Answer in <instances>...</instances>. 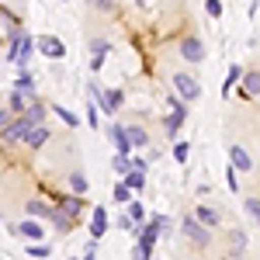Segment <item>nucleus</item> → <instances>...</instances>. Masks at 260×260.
Returning <instances> with one entry per match:
<instances>
[{
  "label": "nucleus",
  "mask_w": 260,
  "mask_h": 260,
  "mask_svg": "<svg viewBox=\"0 0 260 260\" xmlns=\"http://www.w3.org/2000/svg\"><path fill=\"white\" fill-rule=\"evenodd\" d=\"M101 66H104V56H101V52H94V59H90V70H101Z\"/></svg>",
  "instance_id": "40"
},
{
  "label": "nucleus",
  "mask_w": 260,
  "mask_h": 260,
  "mask_svg": "<svg viewBox=\"0 0 260 260\" xmlns=\"http://www.w3.org/2000/svg\"><path fill=\"white\" fill-rule=\"evenodd\" d=\"M70 187H73V194H87V177H83V170H73V174H70Z\"/></svg>",
  "instance_id": "19"
},
{
  "label": "nucleus",
  "mask_w": 260,
  "mask_h": 260,
  "mask_svg": "<svg viewBox=\"0 0 260 260\" xmlns=\"http://www.w3.org/2000/svg\"><path fill=\"white\" fill-rule=\"evenodd\" d=\"M28 101H31V98H28L24 90H18V87H14V94H11V111H18V115H21V111L28 108Z\"/></svg>",
  "instance_id": "20"
},
{
  "label": "nucleus",
  "mask_w": 260,
  "mask_h": 260,
  "mask_svg": "<svg viewBox=\"0 0 260 260\" xmlns=\"http://www.w3.org/2000/svg\"><path fill=\"white\" fill-rule=\"evenodd\" d=\"M128 215L142 225V219H146V208H142V201H128Z\"/></svg>",
  "instance_id": "28"
},
{
  "label": "nucleus",
  "mask_w": 260,
  "mask_h": 260,
  "mask_svg": "<svg viewBox=\"0 0 260 260\" xmlns=\"http://www.w3.org/2000/svg\"><path fill=\"white\" fill-rule=\"evenodd\" d=\"M11 233H14V236H24V240H42V233H45V229H42L39 222H18V225H14V229H11Z\"/></svg>",
  "instance_id": "7"
},
{
  "label": "nucleus",
  "mask_w": 260,
  "mask_h": 260,
  "mask_svg": "<svg viewBox=\"0 0 260 260\" xmlns=\"http://www.w3.org/2000/svg\"><path fill=\"white\" fill-rule=\"evenodd\" d=\"M194 215H198V219L205 222V225H219V212H212V208H205V205H201Z\"/></svg>",
  "instance_id": "26"
},
{
  "label": "nucleus",
  "mask_w": 260,
  "mask_h": 260,
  "mask_svg": "<svg viewBox=\"0 0 260 260\" xmlns=\"http://www.w3.org/2000/svg\"><path fill=\"white\" fill-rule=\"evenodd\" d=\"M180 233H184V236H187V240L194 243V246H201V250H205V246H208V243H212V233H208V229H205V222H201L198 215H187V219L180 222Z\"/></svg>",
  "instance_id": "2"
},
{
  "label": "nucleus",
  "mask_w": 260,
  "mask_h": 260,
  "mask_svg": "<svg viewBox=\"0 0 260 260\" xmlns=\"http://www.w3.org/2000/svg\"><path fill=\"white\" fill-rule=\"evenodd\" d=\"M132 257H139V260H149V257H153V243H146V240H136V246H132Z\"/></svg>",
  "instance_id": "23"
},
{
  "label": "nucleus",
  "mask_w": 260,
  "mask_h": 260,
  "mask_svg": "<svg viewBox=\"0 0 260 260\" xmlns=\"http://www.w3.org/2000/svg\"><path fill=\"white\" fill-rule=\"evenodd\" d=\"M42 118H45V108H42L39 101H31V108H24V111L18 115V121L4 128V139H7V142L24 139V132H28V128H35V125H42Z\"/></svg>",
  "instance_id": "1"
},
{
  "label": "nucleus",
  "mask_w": 260,
  "mask_h": 260,
  "mask_svg": "<svg viewBox=\"0 0 260 260\" xmlns=\"http://www.w3.org/2000/svg\"><path fill=\"white\" fill-rule=\"evenodd\" d=\"M7 121H11V108H0V128H7Z\"/></svg>",
  "instance_id": "39"
},
{
  "label": "nucleus",
  "mask_w": 260,
  "mask_h": 260,
  "mask_svg": "<svg viewBox=\"0 0 260 260\" xmlns=\"http://www.w3.org/2000/svg\"><path fill=\"white\" fill-rule=\"evenodd\" d=\"M205 11H208L212 18H222V0H205Z\"/></svg>",
  "instance_id": "32"
},
{
  "label": "nucleus",
  "mask_w": 260,
  "mask_h": 260,
  "mask_svg": "<svg viewBox=\"0 0 260 260\" xmlns=\"http://www.w3.org/2000/svg\"><path fill=\"white\" fill-rule=\"evenodd\" d=\"M167 108H170V111H184V104H180L177 94H167Z\"/></svg>",
  "instance_id": "36"
},
{
  "label": "nucleus",
  "mask_w": 260,
  "mask_h": 260,
  "mask_svg": "<svg viewBox=\"0 0 260 260\" xmlns=\"http://www.w3.org/2000/svg\"><path fill=\"white\" fill-rule=\"evenodd\" d=\"M104 233H108V212H104V208H94V219H90V236H94V240H101Z\"/></svg>",
  "instance_id": "9"
},
{
  "label": "nucleus",
  "mask_w": 260,
  "mask_h": 260,
  "mask_svg": "<svg viewBox=\"0 0 260 260\" xmlns=\"http://www.w3.org/2000/svg\"><path fill=\"white\" fill-rule=\"evenodd\" d=\"M108 49H111V42H108V39H94V42H90V52H101V56H104Z\"/></svg>",
  "instance_id": "33"
},
{
  "label": "nucleus",
  "mask_w": 260,
  "mask_h": 260,
  "mask_svg": "<svg viewBox=\"0 0 260 260\" xmlns=\"http://www.w3.org/2000/svg\"><path fill=\"white\" fill-rule=\"evenodd\" d=\"M0 35H4V28H0Z\"/></svg>",
  "instance_id": "41"
},
{
  "label": "nucleus",
  "mask_w": 260,
  "mask_h": 260,
  "mask_svg": "<svg viewBox=\"0 0 260 260\" xmlns=\"http://www.w3.org/2000/svg\"><path fill=\"white\" fill-rule=\"evenodd\" d=\"M125 184H128L132 191H139V194H142V187H146V170H142V167H132V170L125 174Z\"/></svg>",
  "instance_id": "13"
},
{
  "label": "nucleus",
  "mask_w": 260,
  "mask_h": 260,
  "mask_svg": "<svg viewBox=\"0 0 260 260\" xmlns=\"http://www.w3.org/2000/svg\"><path fill=\"white\" fill-rule=\"evenodd\" d=\"M115 201H118V205H128V201H132V187H128V184H118V187H115Z\"/></svg>",
  "instance_id": "27"
},
{
  "label": "nucleus",
  "mask_w": 260,
  "mask_h": 260,
  "mask_svg": "<svg viewBox=\"0 0 260 260\" xmlns=\"http://www.w3.org/2000/svg\"><path fill=\"white\" fill-rule=\"evenodd\" d=\"M243 246H246V236H243V233H233V257H240Z\"/></svg>",
  "instance_id": "31"
},
{
  "label": "nucleus",
  "mask_w": 260,
  "mask_h": 260,
  "mask_svg": "<svg viewBox=\"0 0 260 260\" xmlns=\"http://www.w3.org/2000/svg\"><path fill=\"white\" fill-rule=\"evenodd\" d=\"M49 219H52V225H56L59 233H70V229H73V219H77V215H70V212H62L59 205H56V208L49 212Z\"/></svg>",
  "instance_id": "8"
},
{
  "label": "nucleus",
  "mask_w": 260,
  "mask_h": 260,
  "mask_svg": "<svg viewBox=\"0 0 260 260\" xmlns=\"http://www.w3.org/2000/svg\"><path fill=\"white\" fill-rule=\"evenodd\" d=\"M45 139H49V132H45L42 125H35V128H28V132H24V146H31V149H35V146H42Z\"/></svg>",
  "instance_id": "15"
},
{
  "label": "nucleus",
  "mask_w": 260,
  "mask_h": 260,
  "mask_svg": "<svg viewBox=\"0 0 260 260\" xmlns=\"http://www.w3.org/2000/svg\"><path fill=\"white\" fill-rule=\"evenodd\" d=\"M87 4H90V7H98V11H111V7H115L111 0H87Z\"/></svg>",
  "instance_id": "37"
},
{
  "label": "nucleus",
  "mask_w": 260,
  "mask_h": 260,
  "mask_svg": "<svg viewBox=\"0 0 260 260\" xmlns=\"http://www.w3.org/2000/svg\"><path fill=\"white\" fill-rule=\"evenodd\" d=\"M180 56H184V62H201L205 59V42L198 35H187L180 42Z\"/></svg>",
  "instance_id": "5"
},
{
  "label": "nucleus",
  "mask_w": 260,
  "mask_h": 260,
  "mask_svg": "<svg viewBox=\"0 0 260 260\" xmlns=\"http://www.w3.org/2000/svg\"><path fill=\"white\" fill-rule=\"evenodd\" d=\"M125 136H128V142H132V149H136V146H149V136H146V128H142V125H128V128H125Z\"/></svg>",
  "instance_id": "12"
},
{
  "label": "nucleus",
  "mask_w": 260,
  "mask_h": 260,
  "mask_svg": "<svg viewBox=\"0 0 260 260\" xmlns=\"http://www.w3.org/2000/svg\"><path fill=\"white\" fill-rule=\"evenodd\" d=\"M243 73H240V66H233V70H229V80H225V87H222V94H225V90H229V87H233V83L240 80Z\"/></svg>",
  "instance_id": "34"
},
{
  "label": "nucleus",
  "mask_w": 260,
  "mask_h": 260,
  "mask_svg": "<svg viewBox=\"0 0 260 260\" xmlns=\"http://www.w3.org/2000/svg\"><path fill=\"white\" fill-rule=\"evenodd\" d=\"M28 257H49V246H42V243L28 246Z\"/></svg>",
  "instance_id": "35"
},
{
  "label": "nucleus",
  "mask_w": 260,
  "mask_h": 260,
  "mask_svg": "<svg viewBox=\"0 0 260 260\" xmlns=\"http://www.w3.org/2000/svg\"><path fill=\"white\" fill-rule=\"evenodd\" d=\"M111 167H115V174H128V170H132V160H128V153H118V156L111 160Z\"/></svg>",
  "instance_id": "24"
},
{
  "label": "nucleus",
  "mask_w": 260,
  "mask_h": 260,
  "mask_svg": "<svg viewBox=\"0 0 260 260\" xmlns=\"http://www.w3.org/2000/svg\"><path fill=\"white\" fill-rule=\"evenodd\" d=\"M243 94L250 98V94H260V70H250L246 77H243Z\"/></svg>",
  "instance_id": "16"
},
{
  "label": "nucleus",
  "mask_w": 260,
  "mask_h": 260,
  "mask_svg": "<svg viewBox=\"0 0 260 260\" xmlns=\"http://www.w3.org/2000/svg\"><path fill=\"white\" fill-rule=\"evenodd\" d=\"M62 212H70V215H80V208H83V201H80V194H70V198H62V201H56Z\"/></svg>",
  "instance_id": "18"
},
{
  "label": "nucleus",
  "mask_w": 260,
  "mask_h": 260,
  "mask_svg": "<svg viewBox=\"0 0 260 260\" xmlns=\"http://www.w3.org/2000/svg\"><path fill=\"white\" fill-rule=\"evenodd\" d=\"M180 125H184V111H170V115L163 118V128H167V136H170V139L180 132Z\"/></svg>",
  "instance_id": "14"
},
{
  "label": "nucleus",
  "mask_w": 260,
  "mask_h": 260,
  "mask_svg": "<svg viewBox=\"0 0 260 260\" xmlns=\"http://www.w3.org/2000/svg\"><path fill=\"white\" fill-rule=\"evenodd\" d=\"M18 90H24V94H28V98H35V77H31V73H24V70H21V77H18Z\"/></svg>",
  "instance_id": "21"
},
{
  "label": "nucleus",
  "mask_w": 260,
  "mask_h": 260,
  "mask_svg": "<svg viewBox=\"0 0 260 260\" xmlns=\"http://www.w3.org/2000/svg\"><path fill=\"white\" fill-rule=\"evenodd\" d=\"M187 153H191V142H174V156H177L180 163L187 160Z\"/></svg>",
  "instance_id": "30"
},
{
  "label": "nucleus",
  "mask_w": 260,
  "mask_h": 260,
  "mask_svg": "<svg viewBox=\"0 0 260 260\" xmlns=\"http://www.w3.org/2000/svg\"><path fill=\"white\" fill-rule=\"evenodd\" d=\"M31 49H35V45H31V39H28V35H24V39H21V49H18V56H14V62H18L21 70L28 66V59H31Z\"/></svg>",
  "instance_id": "17"
},
{
  "label": "nucleus",
  "mask_w": 260,
  "mask_h": 260,
  "mask_svg": "<svg viewBox=\"0 0 260 260\" xmlns=\"http://www.w3.org/2000/svg\"><path fill=\"white\" fill-rule=\"evenodd\" d=\"M229 156H233V167H236V170H250V167H253L250 153H246L243 146H229Z\"/></svg>",
  "instance_id": "11"
},
{
  "label": "nucleus",
  "mask_w": 260,
  "mask_h": 260,
  "mask_svg": "<svg viewBox=\"0 0 260 260\" xmlns=\"http://www.w3.org/2000/svg\"><path fill=\"white\" fill-rule=\"evenodd\" d=\"M87 90H90V98L101 101V111H104V115H115V111L121 108V101H125V94H121V90H101L98 83H90Z\"/></svg>",
  "instance_id": "3"
},
{
  "label": "nucleus",
  "mask_w": 260,
  "mask_h": 260,
  "mask_svg": "<svg viewBox=\"0 0 260 260\" xmlns=\"http://www.w3.org/2000/svg\"><path fill=\"white\" fill-rule=\"evenodd\" d=\"M39 49H42V56H49V59H62V56H66V45H62L59 39H52V35H49V39H42Z\"/></svg>",
  "instance_id": "6"
},
{
  "label": "nucleus",
  "mask_w": 260,
  "mask_h": 260,
  "mask_svg": "<svg viewBox=\"0 0 260 260\" xmlns=\"http://www.w3.org/2000/svg\"><path fill=\"white\" fill-rule=\"evenodd\" d=\"M174 87H177V94L184 101H198L201 98V83L194 80V77H187V73H177V77H174Z\"/></svg>",
  "instance_id": "4"
},
{
  "label": "nucleus",
  "mask_w": 260,
  "mask_h": 260,
  "mask_svg": "<svg viewBox=\"0 0 260 260\" xmlns=\"http://www.w3.org/2000/svg\"><path fill=\"white\" fill-rule=\"evenodd\" d=\"M56 115H59V118L66 121V125H80V118H77V115H73L70 108H62V104H56Z\"/></svg>",
  "instance_id": "29"
},
{
  "label": "nucleus",
  "mask_w": 260,
  "mask_h": 260,
  "mask_svg": "<svg viewBox=\"0 0 260 260\" xmlns=\"http://www.w3.org/2000/svg\"><path fill=\"white\" fill-rule=\"evenodd\" d=\"M243 208H246V215L260 225V198H246V201H243Z\"/></svg>",
  "instance_id": "25"
},
{
  "label": "nucleus",
  "mask_w": 260,
  "mask_h": 260,
  "mask_svg": "<svg viewBox=\"0 0 260 260\" xmlns=\"http://www.w3.org/2000/svg\"><path fill=\"white\" fill-rule=\"evenodd\" d=\"M87 125L98 128V108H94V104H90V111H87Z\"/></svg>",
  "instance_id": "38"
},
{
  "label": "nucleus",
  "mask_w": 260,
  "mask_h": 260,
  "mask_svg": "<svg viewBox=\"0 0 260 260\" xmlns=\"http://www.w3.org/2000/svg\"><path fill=\"white\" fill-rule=\"evenodd\" d=\"M111 142H115L118 153H132V142L125 136V125H111Z\"/></svg>",
  "instance_id": "10"
},
{
  "label": "nucleus",
  "mask_w": 260,
  "mask_h": 260,
  "mask_svg": "<svg viewBox=\"0 0 260 260\" xmlns=\"http://www.w3.org/2000/svg\"><path fill=\"white\" fill-rule=\"evenodd\" d=\"M28 212H31V215H39V219H49V212H52V208H49L42 198H31V201H28Z\"/></svg>",
  "instance_id": "22"
}]
</instances>
